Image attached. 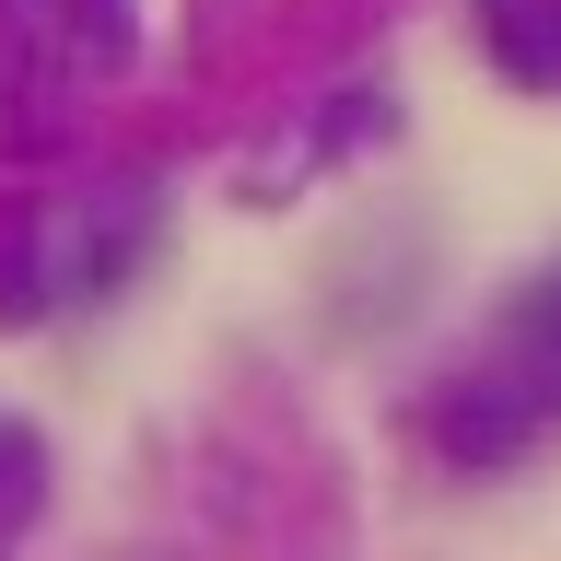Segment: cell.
I'll return each mask as SVG.
<instances>
[{
    "label": "cell",
    "mask_w": 561,
    "mask_h": 561,
    "mask_svg": "<svg viewBox=\"0 0 561 561\" xmlns=\"http://www.w3.org/2000/svg\"><path fill=\"white\" fill-rule=\"evenodd\" d=\"M35 515H47V445L24 421H0V538H24Z\"/></svg>",
    "instance_id": "cell-5"
},
{
    "label": "cell",
    "mask_w": 561,
    "mask_h": 561,
    "mask_svg": "<svg viewBox=\"0 0 561 561\" xmlns=\"http://www.w3.org/2000/svg\"><path fill=\"white\" fill-rule=\"evenodd\" d=\"M421 445L456 480H503L538 445H561V270H526L480 316V340L421 386Z\"/></svg>",
    "instance_id": "cell-1"
},
{
    "label": "cell",
    "mask_w": 561,
    "mask_h": 561,
    "mask_svg": "<svg viewBox=\"0 0 561 561\" xmlns=\"http://www.w3.org/2000/svg\"><path fill=\"white\" fill-rule=\"evenodd\" d=\"M480 47L503 82L561 94V0H480Z\"/></svg>",
    "instance_id": "cell-4"
},
{
    "label": "cell",
    "mask_w": 561,
    "mask_h": 561,
    "mask_svg": "<svg viewBox=\"0 0 561 561\" xmlns=\"http://www.w3.org/2000/svg\"><path fill=\"white\" fill-rule=\"evenodd\" d=\"M129 35H140V0H0V59L59 94L129 70Z\"/></svg>",
    "instance_id": "cell-3"
},
{
    "label": "cell",
    "mask_w": 561,
    "mask_h": 561,
    "mask_svg": "<svg viewBox=\"0 0 561 561\" xmlns=\"http://www.w3.org/2000/svg\"><path fill=\"white\" fill-rule=\"evenodd\" d=\"M152 245H164V199H152L140 175L35 199L24 222H12V245H0V328H47V316H70V305L129 293Z\"/></svg>",
    "instance_id": "cell-2"
}]
</instances>
